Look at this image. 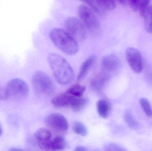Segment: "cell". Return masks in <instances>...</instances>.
Returning a JSON list of instances; mask_svg holds the SVG:
<instances>
[{
    "label": "cell",
    "instance_id": "obj_10",
    "mask_svg": "<svg viewBox=\"0 0 152 151\" xmlns=\"http://www.w3.org/2000/svg\"><path fill=\"white\" fill-rule=\"evenodd\" d=\"M110 74L102 71L93 78L91 82V87L93 90L100 91L109 81Z\"/></svg>",
    "mask_w": 152,
    "mask_h": 151
},
{
    "label": "cell",
    "instance_id": "obj_16",
    "mask_svg": "<svg viewBox=\"0 0 152 151\" xmlns=\"http://www.w3.org/2000/svg\"><path fill=\"white\" fill-rule=\"evenodd\" d=\"M34 137L38 142L50 140L52 137L51 132L45 128H41L36 131Z\"/></svg>",
    "mask_w": 152,
    "mask_h": 151
},
{
    "label": "cell",
    "instance_id": "obj_21",
    "mask_svg": "<svg viewBox=\"0 0 152 151\" xmlns=\"http://www.w3.org/2000/svg\"><path fill=\"white\" fill-rule=\"evenodd\" d=\"M142 109L147 116L149 118L152 117V110L149 101L145 98H141L139 100Z\"/></svg>",
    "mask_w": 152,
    "mask_h": 151
},
{
    "label": "cell",
    "instance_id": "obj_9",
    "mask_svg": "<svg viewBox=\"0 0 152 151\" xmlns=\"http://www.w3.org/2000/svg\"><path fill=\"white\" fill-rule=\"evenodd\" d=\"M102 65L103 71L110 74L119 71L121 67V62L116 55L110 54L103 58Z\"/></svg>",
    "mask_w": 152,
    "mask_h": 151
},
{
    "label": "cell",
    "instance_id": "obj_8",
    "mask_svg": "<svg viewBox=\"0 0 152 151\" xmlns=\"http://www.w3.org/2000/svg\"><path fill=\"white\" fill-rule=\"evenodd\" d=\"M45 122L49 127L58 132H65L68 129L67 120L60 113L50 114L45 119Z\"/></svg>",
    "mask_w": 152,
    "mask_h": 151
},
{
    "label": "cell",
    "instance_id": "obj_4",
    "mask_svg": "<svg viewBox=\"0 0 152 151\" xmlns=\"http://www.w3.org/2000/svg\"><path fill=\"white\" fill-rule=\"evenodd\" d=\"M78 13L84 26L93 34L98 33L100 24L93 12L85 5H80L78 8Z\"/></svg>",
    "mask_w": 152,
    "mask_h": 151
},
{
    "label": "cell",
    "instance_id": "obj_19",
    "mask_svg": "<svg viewBox=\"0 0 152 151\" xmlns=\"http://www.w3.org/2000/svg\"><path fill=\"white\" fill-rule=\"evenodd\" d=\"M124 119L128 126L133 129H137L139 126V122L134 118L131 111L129 110L125 112Z\"/></svg>",
    "mask_w": 152,
    "mask_h": 151
},
{
    "label": "cell",
    "instance_id": "obj_18",
    "mask_svg": "<svg viewBox=\"0 0 152 151\" xmlns=\"http://www.w3.org/2000/svg\"><path fill=\"white\" fill-rule=\"evenodd\" d=\"M86 89V87L85 86L76 84L71 86L66 92L76 97H81L84 94Z\"/></svg>",
    "mask_w": 152,
    "mask_h": 151
},
{
    "label": "cell",
    "instance_id": "obj_5",
    "mask_svg": "<svg viewBox=\"0 0 152 151\" xmlns=\"http://www.w3.org/2000/svg\"><path fill=\"white\" fill-rule=\"evenodd\" d=\"M6 87L9 98L21 99L26 97L29 93V88L27 83L23 80L14 79L11 80Z\"/></svg>",
    "mask_w": 152,
    "mask_h": 151
},
{
    "label": "cell",
    "instance_id": "obj_26",
    "mask_svg": "<svg viewBox=\"0 0 152 151\" xmlns=\"http://www.w3.org/2000/svg\"><path fill=\"white\" fill-rule=\"evenodd\" d=\"M139 1L140 0H127L130 8L133 10V11H137Z\"/></svg>",
    "mask_w": 152,
    "mask_h": 151
},
{
    "label": "cell",
    "instance_id": "obj_17",
    "mask_svg": "<svg viewBox=\"0 0 152 151\" xmlns=\"http://www.w3.org/2000/svg\"><path fill=\"white\" fill-rule=\"evenodd\" d=\"M143 17L145 30L148 33H152V5L149 6Z\"/></svg>",
    "mask_w": 152,
    "mask_h": 151
},
{
    "label": "cell",
    "instance_id": "obj_23",
    "mask_svg": "<svg viewBox=\"0 0 152 151\" xmlns=\"http://www.w3.org/2000/svg\"><path fill=\"white\" fill-rule=\"evenodd\" d=\"M104 149L105 151H126V150L121 145L113 143L107 144L104 146Z\"/></svg>",
    "mask_w": 152,
    "mask_h": 151
},
{
    "label": "cell",
    "instance_id": "obj_6",
    "mask_svg": "<svg viewBox=\"0 0 152 151\" xmlns=\"http://www.w3.org/2000/svg\"><path fill=\"white\" fill-rule=\"evenodd\" d=\"M66 31L77 42L82 41L86 37L85 27L78 19L74 17H69L65 21Z\"/></svg>",
    "mask_w": 152,
    "mask_h": 151
},
{
    "label": "cell",
    "instance_id": "obj_31",
    "mask_svg": "<svg viewBox=\"0 0 152 151\" xmlns=\"http://www.w3.org/2000/svg\"><path fill=\"white\" fill-rule=\"evenodd\" d=\"M82 1H86V2L87 3H88V2H89V1H90V0H82Z\"/></svg>",
    "mask_w": 152,
    "mask_h": 151
},
{
    "label": "cell",
    "instance_id": "obj_20",
    "mask_svg": "<svg viewBox=\"0 0 152 151\" xmlns=\"http://www.w3.org/2000/svg\"><path fill=\"white\" fill-rule=\"evenodd\" d=\"M73 131L75 134L82 137H85L87 134V129L86 126L82 122L76 121L74 122L72 126Z\"/></svg>",
    "mask_w": 152,
    "mask_h": 151
},
{
    "label": "cell",
    "instance_id": "obj_22",
    "mask_svg": "<svg viewBox=\"0 0 152 151\" xmlns=\"http://www.w3.org/2000/svg\"><path fill=\"white\" fill-rule=\"evenodd\" d=\"M151 0H140L138 4V10L141 17H143L145 13L149 7Z\"/></svg>",
    "mask_w": 152,
    "mask_h": 151
},
{
    "label": "cell",
    "instance_id": "obj_12",
    "mask_svg": "<svg viewBox=\"0 0 152 151\" xmlns=\"http://www.w3.org/2000/svg\"><path fill=\"white\" fill-rule=\"evenodd\" d=\"M96 110L98 115L103 118H107L110 116L111 111L110 103L105 99H100L96 104Z\"/></svg>",
    "mask_w": 152,
    "mask_h": 151
},
{
    "label": "cell",
    "instance_id": "obj_30",
    "mask_svg": "<svg viewBox=\"0 0 152 151\" xmlns=\"http://www.w3.org/2000/svg\"><path fill=\"white\" fill-rule=\"evenodd\" d=\"M2 134V128L0 124V136Z\"/></svg>",
    "mask_w": 152,
    "mask_h": 151
},
{
    "label": "cell",
    "instance_id": "obj_25",
    "mask_svg": "<svg viewBox=\"0 0 152 151\" xmlns=\"http://www.w3.org/2000/svg\"><path fill=\"white\" fill-rule=\"evenodd\" d=\"M9 98V95L6 87H0V100H7Z\"/></svg>",
    "mask_w": 152,
    "mask_h": 151
},
{
    "label": "cell",
    "instance_id": "obj_13",
    "mask_svg": "<svg viewBox=\"0 0 152 151\" xmlns=\"http://www.w3.org/2000/svg\"><path fill=\"white\" fill-rule=\"evenodd\" d=\"M96 60V57L94 55L90 56L86 59L80 66L79 72L77 76V80L80 81L83 79L87 74Z\"/></svg>",
    "mask_w": 152,
    "mask_h": 151
},
{
    "label": "cell",
    "instance_id": "obj_15",
    "mask_svg": "<svg viewBox=\"0 0 152 151\" xmlns=\"http://www.w3.org/2000/svg\"><path fill=\"white\" fill-rule=\"evenodd\" d=\"M88 100L85 98L75 97L70 106L75 112H80L87 105Z\"/></svg>",
    "mask_w": 152,
    "mask_h": 151
},
{
    "label": "cell",
    "instance_id": "obj_14",
    "mask_svg": "<svg viewBox=\"0 0 152 151\" xmlns=\"http://www.w3.org/2000/svg\"><path fill=\"white\" fill-rule=\"evenodd\" d=\"M49 146L50 151L60 150L66 148V143L63 137L59 136L49 141Z\"/></svg>",
    "mask_w": 152,
    "mask_h": 151
},
{
    "label": "cell",
    "instance_id": "obj_1",
    "mask_svg": "<svg viewBox=\"0 0 152 151\" xmlns=\"http://www.w3.org/2000/svg\"><path fill=\"white\" fill-rule=\"evenodd\" d=\"M48 62L56 80L61 85H67L75 79V73L70 64L63 57L55 53L48 56Z\"/></svg>",
    "mask_w": 152,
    "mask_h": 151
},
{
    "label": "cell",
    "instance_id": "obj_28",
    "mask_svg": "<svg viewBox=\"0 0 152 151\" xmlns=\"http://www.w3.org/2000/svg\"><path fill=\"white\" fill-rule=\"evenodd\" d=\"M120 3L122 5H125L126 4L127 0H118Z\"/></svg>",
    "mask_w": 152,
    "mask_h": 151
},
{
    "label": "cell",
    "instance_id": "obj_27",
    "mask_svg": "<svg viewBox=\"0 0 152 151\" xmlns=\"http://www.w3.org/2000/svg\"><path fill=\"white\" fill-rule=\"evenodd\" d=\"M88 150L87 148L82 146H78L76 147L75 151H86Z\"/></svg>",
    "mask_w": 152,
    "mask_h": 151
},
{
    "label": "cell",
    "instance_id": "obj_24",
    "mask_svg": "<svg viewBox=\"0 0 152 151\" xmlns=\"http://www.w3.org/2000/svg\"><path fill=\"white\" fill-rule=\"evenodd\" d=\"M102 5L106 10H113L116 8V0H102Z\"/></svg>",
    "mask_w": 152,
    "mask_h": 151
},
{
    "label": "cell",
    "instance_id": "obj_29",
    "mask_svg": "<svg viewBox=\"0 0 152 151\" xmlns=\"http://www.w3.org/2000/svg\"><path fill=\"white\" fill-rule=\"evenodd\" d=\"M10 151H22L23 150H21V149H15V148H12V149H10Z\"/></svg>",
    "mask_w": 152,
    "mask_h": 151
},
{
    "label": "cell",
    "instance_id": "obj_11",
    "mask_svg": "<svg viewBox=\"0 0 152 151\" xmlns=\"http://www.w3.org/2000/svg\"><path fill=\"white\" fill-rule=\"evenodd\" d=\"M75 97L66 92L55 97L52 100V104L56 108L67 107L70 106Z\"/></svg>",
    "mask_w": 152,
    "mask_h": 151
},
{
    "label": "cell",
    "instance_id": "obj_3",
    "mask_svg": "<svg viewBox=\"0 0 152 151\" xmlns=\"http://www.w3.org/2000/svg\"><path fill=\"white\" fill-rule=\"evenodd\" d=\"M35 93L39 97L45 98L53 94L55 87L51 79L45 73L37 71L32 77Z\"/></svg>",
    "mask_w": 152,
    "mask_h": 151
},
{
    "label": "cell",
    "instance_id": "obj_7",
    "mask_svg": "<svg viewBox=\"0 0 152 151\" xmlns=\"http://www.w3.org/2000/svg\"><path fill=\"white\" fill-rule=\"evenodd\" d=\"M126 56L127 62L132 71L136 73H140L142 71L143 63L139 51L134 48H128L126 50Z\"/></svg>",
    "mask_w": 152,
    "mask_h": 151
},
{
    "label": "cell",
    "instance_id": "obj_2",
    "mask_svg": "<svg viewBox=\"0 0 152 151\" xmlns=\"http://www.w3.org/2000/svg\"><path fill=\"white\" fill-rule=\"evenodd\" d=\"M50 38L54 45L69 55L77 54L79 49L77 42L66 30L55 28L51 31Z\"/></svg>",
    "mask_w": 152,
    "mask_h": 151
}]
</instances>
